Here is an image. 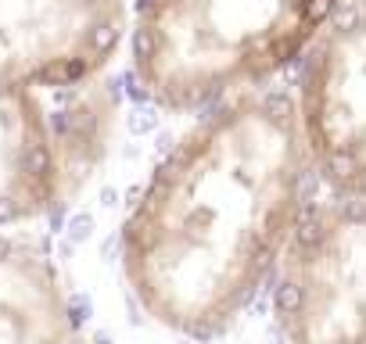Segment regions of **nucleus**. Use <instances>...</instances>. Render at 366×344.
<instances>
[{
	"mask_svg": "<svg viewBox=\"0 0 366 344\" xmlns=\"http://www.w3.org/2000/svg\"><path fill=\"white\" fill-rule=\"evenodd\" d=\"M309 151L294 101L226 97L176 140L122 223V276L155 323L208 337L280 269L301 223Z\"/></svg>",
	"mask_w": 366,
	"mask_h": 344,
	"instance_id": "1",
	"label": "nucleus"
},
{
	"mask_svg": "<svg viewBox=\"0 0 366 344\" xmlns=\"http://www.w3.org/2000/svg\"><path fill=\"white\" fill-rule=\"evenodd\" d=\"M126 0H0V230L69 205L108 154Z\"/></svg>",
	"mask_w": 366,
	"mask_h": 344,
	"instance_id": "2",
	"label": "nucleus"
},
{
	"mask_svg": "<svg viewBox=\"0 0 366 344\" xmlns=\"http://www.w3.org/2000/svg\"><path fill=\"white\" fill-rule=\"evenodd\" d=\"M348 0H144L133 65L162 108L194 111L305 57Z\"/></svg>",
	"mask_w": 366,
	"mask_h": 344,
	"instance_id": "3",
	"label": "nucleus"
},
{
	"mask_svg": "<svg viewBox=\"0 0 366 344\" xmlns=\"http://www.w3.org/2000/svg\"><path fill=\"white\" fill-rule=\"evenodd\" d=\"M287 344H366V201L305 208L273 291Z\"/></svg>",
	"mask_w": 366,
	"mask_h": 344,
	"instance_id": "4",
	"label": "nucleus"
},
{
	"mask_svg": "<svg viewBox=\"0 0 366 344\" xmlns=\"http://www.w3.org/2000/svg\"><path fill=\"white\" fill-rule=\"evenodd\" d=\"M294 111L313 172L366 201V0H348L305 54Z\"/></svg>",
	"mask_w": 366,
	"mask_h": 344,
	"instance_id": "5",
	"label": "nucleus"
},
{
	"mask_svg": "<svg viewBox=\"0 0 366 344\" xmlns=\"http://www.w3.org/2000/svg\"><path fill=\"white\" fill-rule=\"evenodd\" d=\"M0 344H83L72 298L40 247L0 233Z\"/></svg>",
	"mask_w": 366,
	"mask_h": 344,
	"instance_id": "6",
	"label": "nucleus"
}]
</instances>
